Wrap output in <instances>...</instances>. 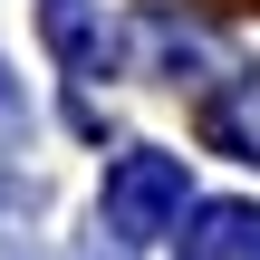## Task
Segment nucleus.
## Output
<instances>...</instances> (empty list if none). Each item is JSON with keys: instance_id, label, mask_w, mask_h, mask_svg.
I'll return each instance as SVG.
<instances>
[{"instance_id": "obj_1", "label": "nucleus", "mask_w": 260, "mask_h": 260, "mask_svg": "<svg viewBox=\"0 0 260 260\" xmlns=\"http://www.w3.org/2000/svg\"><path fill=\"white\" fill-rule=\"evenodd\" d=\"M174 222H183V154H154V145L116 154L106 164V232L116 241H154Z\"/></svg>"}, {"instance_id": "obj_2", "label": "nucleus", "mask_w": 260, "mask_h": 260, "mask_svg": "<svg viewBox=\"0 0 260 260\" xmlns=\"http://www.w3.org/2000/svg\"><path fill=\"white\" fill-rule=\"evenodd\" d=\"M260 260V203H203L193 232H183V260Z\"/></svg>"}, {"instance_id": "obj_3", "label": "nucleus", "mask_w": 260, "mask_h": 260, "mask_svg": "<svg viewBox=\"0 0 260 260\" xmlns=\"http://www.w3.org/2000/svg\"><path fill=\"white\" fill-rule=\"evenodd\" d=\"M203 135H212V145H241V154H260V96H251V87H241V96H212Z\"/></svg>"}, {"instance_id": "obj_4", "label": "nucleus", "mask_w": 260, "mask_h": 260, "mask_svg": "<svg viewBox=\"0 0 260 260\" xmlns=\"http://www.w3.org/2000/svg\"><path fill=\"white\" fill-rule=\"evenodd\" d=\"M29 135V96H19V77H10V58H0V154Z\"/></svg>"}]
</instances>
